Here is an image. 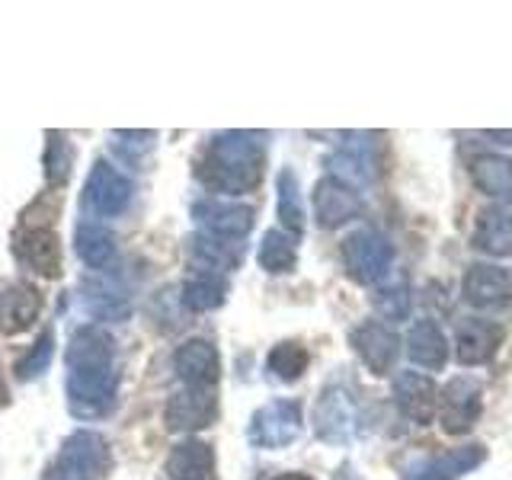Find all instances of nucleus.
<instances>
[{
	"mask_svg": "<svg viewBox=\"0 0 512 480\" xmlns=\"http://www.w3.org/2000/svg\"><path fill=\"white\" fill-rule=\"evenodd\" d=\"M112 336L103 327H80L68 352H64V365H68V407L77 420H96L106 416L116 404V349H112Z\"/></svg>",
	"mask_w": 512,
	"mask_h": 480,
	"instance_id": "f257e3e1",
	"label": "nucleus"
},
{
	"mask_svg": "<svg viewBox=\"0 0 512 480\" xmlns=\"http://www.w3.org/2000/svg\"><path fill=\"white\" fill-rule=\"evenodd\" d=\"M266 167L263 144L250 132H224L215 135L199 164V180L224 196H240L260 186Z\"/></svg>",
	"mask_w": 512,
	"mask_h": 480,
	"instance_id": "f03ea898",
	"label": "nucleus"
},
{
	"mask_svg": "<svg viewBox=\"0 0 512 480\" xmlns=\"http://www.w3.org/2000/svg\"><path fill=\"white\" fill-rule=\"evenodd\" d=\"M109 471V445L100 432L80 429L61 445L52 464V480H103Z\"/></svg>",
	"mask_w": 512,
	"mask_h": 480,
	"instance_id": "7ed1b4c3",
	"label": "nucleus"
},
{
	"mask_svg": "<svg viewBox=\"0 0 512 480\" xmlns=\"http://www.w3.org/2000/svg\"><path fill=\"white\" fill-rule=\"evenodd\" d=\"M343 263H346V272L352 279L362 282V285H372V282H381L384 276H388V269L394 263V247L378 231L362 228V231L346 237Z\"/></svg>",
	"mask_w": 512,
	"mask_h": 480,
	"instance_id": "20e7f679",
	"label": "nucleus"
},
{
	"mask_svg": "<svg viewBox=\"0 0 512 480\" xmlns=\"http://www.w3.org/2000/svg\"><path fill=\"white\" fill-rule=\"evenodd\" d=\"M301 436V404L298 400H272L250 420V442L256 448H285Z\"/></svg>",
	"mask_w": 512,
	"mask_h": 480,
	"instance_id": "39448f33",
	"label": "nucleus"
},
{
	"mask_svg": "<svg viewBox=\"0 0 512 480\" xmlns=\"http://www.w3.org/2000/svg\"><path fill=\"white\" fill-rule=\"evenodd\" d=\"M480 384L477 378H468V375H458L445 384L439 391V416H442V429L448 436H464V432H471V426L477 423L480 416Z\"/></svg>",
	"mask_w": 512,
	"mask_h": 480,
	"instance_id": "423d86ee",
	"label": "nucleus"
},
{
	"mask_svg": "<svg viewBox=\"0 0 512 480\" xmlns=\"http://www.w3.org/2000/svg\"><path fill=\"white\" fill-rule=\"evenodd\" d=\"M13 250L29 269H36L45 279H55L61 272V240L48 224L29 218L23 228L13 234Z\"/></svg>",
	"mask_w": 512,
	"mask_h": 480,
	"instance_id": "0eeeda50",
	"label": "nucleus"
},
{
	"mask_svg": "<svg viewBox=\"0 0 512 480\" xmlns=\"http://www.w3.org/2000/svg\"><path fill=\"white\" fill-rule=\"evenodd\" d=\"M356 423L359 413L352 404V394L343 388H327L320 394L317 407H314V432L317 439H324L330 445H343L356 436Z\"/></svg>",
	"mask_w": 512,
	"mask_h": 480,
	"instance_id": "6e6552de",
	"label": "nucleus"
},
{
	"mask_svg": "<svg viewBox=\"0 0 512 480\" xmlns=\"http://www.w3.org/2000/svg\"><path fill=\"white\" fill-rule=\"evenodd\" d=\"M132 202V183L125 176L106 164V160H96L90 176H87V189H84V205L96 215H119L125 212V205Z\"/></svg>",
	"mask_w": 512,
	"mask_h": 480,
	"instance_id": "1a4fd4ad",
	"label": "nucleus"
},
{
	"mask_svg": "<svg viewBox=\"0 0 512 480\" xmlns=\"http://www.w3.org/2000/svg\"><path fill=\"white\" fill-rule=\"evenodd\" d=\"M349 343H352V349L359 352V359L368 365V372H372V375H388L391 368L397 365L400 336L391 327L378 324V320H368V324L352 330Z\"/></svg>",
	"mask_w": 512,
	"mask_h": 480,
	"instance_id": "9d476101",
	"label": "nucleus"
},
{
	"mask_svg": "<svg viewBox=\"0 0 512 480\" xmlns=\"http://www.w3.org/2000/svg\"><path fill=\"white\" fill-rule=\"evenodd\" d=\"M192 218L202 224L205 234L224 240H244L253 228V208L221 199H202L192 205Z\"/></svg>",
	"mask_w": 512,
	"mask_h": 480,
	"instance_id": "9b49d317",
	"label": "nucleus"
},
{
	"mask_svg": "<svg viewBox=\"0 0 512 480\" xmlns=\"http://www.w3.org/2000/svg\"><path fill=\"white\" fill-rule=\"evenodd\" d=\"M218 416V400L212 388H186L167 400L164 420L173 432H196L212 426Z\"/></svg>",
	"mask_w": 512,
	"mask_h": 480,
	"instance_id": "f8f14e48",
	"label": "nucleus"
},
{
	"mask_svg": "<svg viewBox=\"0 0 512 480\" xmlns=\"http://www.w3.org/2000/svg\"><path fill=\"white\" fill-rule=\"evenodd\" d=\"M484 458H487L484 445L452 448V452H442V455L420 458V461L407 464L404 477H400V480H458L468 471H474Z\"/></svg>",
	"mask_w": 512,
	"mask_h": 480,
	"instance_id": "ddd939ff",
	"label": "nucleus"
},
{
	"mask_svg": "<svg viewBox=\"0 0 512 480\" xmlns=\"http://www.w3.org/2000/svg\"><path fill=\"white\" fill-rule=\"evenodd\" d=\"M362 212V202H359V192L333 180V176H324L317 186H314V215L320 228H340V224L359 218Z\"/></svg>",
	"mask_w": 512,
	"mask_h": 480,
	"instance_id": "4468645a",
	"label": "nucleus"
},
{
	"mask_svg": "<svg viewBox=\"0 0 512 480\" xmlns=\"http://www.w3.org/2000/svg\"><path fill=\"white\" fill-rule=\"evenodd\" d=\"M464 298L474 308H503L512 301V269L477 263L464 276Z\"/></svg>",
	"mask_w": 512,
	"mask_h": 480,
	"instance_id": "2eb2a0df",
	"label": "nucleus"
},
{
	"mask_svg": "<svg viewBox=\"0 0 512 480\" xmlns=\"http://www.w3.org/2000/svg\"><path fill=\"white\" fill-rule=\"evenodd\" d=\"M394 400L413 423H429L439 410V388L429 375L420 372H400L394 378Z\"/></svg>",
	"mask_w": 512,
	"mask_h": 480,
	"instance_id": "dca6fc26",
	"label": "nucleus"
},
{
	"mask_svg": "<svg viewBox=\"0 0 512 480\" xmlns=\"http://www.w3.org/2000/svg\"><path fill=\"white\" fill-rule=\"evenodd\" d=\"M176 375L186 381V388H212L221 375L218 349L208 340H186L173 356Z\"/></svg>",
	"mask_w": 512,
	"mask_h": 480,
	"instance_id": "f3484780",
	"label": "nucleus"
},
{
	"mask_svg": "<svg viewBox=\"0 0 512 480\" xmlns=\"http://www.w3.org/2000/svg\"><path fill=\"white\" fill-rule=\"evenodd\" d=\"M503 343V327L493 320H464L458 327L455 356L461 365H484L496 356Z\"/></svg>",
	"mask_w": 512,
	"mask_h": 480,
	"instance_id": "a211bd4d",
	"label": "nucleus"
},
{
	"mask_svg": "<svg viewBox=\"0 0 512 480\" xmlns=\"http://www.w3.org/2000/svg\"><path fill=\"white\" fill-rule=\"evenodd\" d=\"M42 311V295L26 282H16L0 292V333H23Z\"/></svg>",
	"mask_w": 512,
	"mask_h": 480,
	"instance_id": "6ab92c4d",
	"label": "nucleus"
},
{
	"mask_svg": "<svg viewBox=\"0 0 512 480\" xmlns=\"http://www.w3.org/2000/svg\"><path fill=\"white\" fill-rule=\"evenodd\" d=\"M170 480H218L215 474V452L208 442L186 439L167 458Z\"/></svg>",
	"mask_w": 512,
	"mask_h": 480,
	"instance_id": "aec40b11",
	"label": "nucleus"
},
{
	"mask_svg": "<svg viewBox=\"0 0 512 480\" xmlns=\"http://www.w3.org/2000/svg\"><path fill=\"white\" fill-rule=\"evenodd\" d=\"M471 180L484 196L512 202V160L503 154H480L471 164Z\"/></svg>",
	"mask_w": 512,
	"mask_h": 480,
	"instance_id": "412c9836",
	"label": "nucleus"
},
{
	"mask_svg": "<svg viewBox=\"0 0 512 480\" xmlns=\"http://www.w3.org/2000/svg\"><path fill=\"white\" fill-rule=\"evenodd\" d=\"M474 247L490 256H512V215L503 208H487L474 224Z\"/></svg>",
	"mask_w": 512,
	"mask_h": 480,
	"instance_id": "4be33fe9",
	"label": "nucleus"
},
{
	"mask_svg": "<svg viewBox=\"0 0 512 480\" xmlns=\"http://www.w3.org/2000/svg\"><path fill=\"white\" fill-rule=\"evenodd\" d=\"M407 352L416 365L429 368V372H439V368L448 362V340L439 330V324L420 320V324H416L407 336Z\"/></svg>",
	"mask_w": 512,
	"mask_h": 480,
	"instance_id": "5701e85b",
	"label": "nucleus"
},
{
	"mask_svg": "<svg viewBox=\"0 0 512 480\" xmlns=\"http://www.w3.org/2000/svg\"><path fill=\"white\" fill-rule=\"evenodd\" d=\"M224 295H228V279L212 269L192 272L183 285V304L189 311H215L224 304Z\"/></svg>",
	"mask_w": 512,
	"mask_h": 480,
	"instance_id": "b1692460",
	"label": "nucleus"
},
{
	"mask_svg": "<svg viewBox=\"0 0 512 480\" xmlns=\"http://www.w3.org/2000/svg\"><path fill=\"white\" fill-rule=\"evenodd\" d=\"M327 167H330L333 180H340V183H346L352 189L368 186V183H372V176H375L372 154H368L362 144H346V148H340L327 160Z\"/></svg>",
	"mask_w": 512,
	"mask_h": 480,
	"instance_id": "393cba45",
	"label": "nucleus"
},
{
	"mask_svg": "<svg viewBox=\"0 0 512 480\" xmlns=\"http://www.w3.org/2000/svg\"><path fill=\"white\" fill-rule=\"evenodd\" d=\"M192 256L205 266V269H231L240 263V256H244V244H237V240H224V237H212V234H199L192 237Z\"/></svg>",
	"mask_w": 512,
	"mask_h": 480,
	"instance_id": "a878e982",
	"label": "nucleus"
},
{
	"mask_svg": "<svg viewBox=\"0 0 512 480\" xmlns=\"http://www.w3.org/2000/svg\"><path fill=\"white\" fill-rule=\"evenodd\" d=\"M116 253V237H112L103 224L96 221H84L77 228V256L84 260L87 266H106Z\"/></svg>",
	"mask_w": 512,
	"mask_h": 480,
	"instance_id": "bb28decb",
	"label": "nucleus"
},
{
	"mask_svg": "<svg viewBox=\"0 0 512 480\" xmlns=\"http://www.w3.org/2000/svg\"><path fill=\"white\" fill-rule=\"evenodd\" d=\"M84 301H87V311L100 320H125L128 317V298L122 295V288L109 285V282H87Z\"/></svg>",
	"mask_w": 512,
	"mask_h": 480,
	"instance_id": "cd10ccee",
	"label": "nucleus"
},
{
	"mask_svg": "<svg viewBox=\"0 0 512 480\" xmlns=\"http://www.w3.org/2000/svg\"><path fill=\"white\" fill-rule=\"evenodd\" d=\"M256 260H260V266L266 272H292L295 260H298L295 237H288L285 231H266Z\"/></svg>",
	"mask_w": 512,
	"mask_h": 480,
	"instance_id": "c85d7f7f",
	"label": "nucleus"
},
{
	"mask_svg": "<svg viewBox=\"0 0 512 480\" xmlns=\"http://www.w3.org/2000/svg\"><path fill=\"white\" fill-rule=\"evenodd\" d=\"M279 218L292 234L304 231V205H301V189L298 176L292 170L279 173Z\"/></svg>",
	"mask_w": 512,
	"mask_h": 480,
	"instance_id": "c756f323",
	"label": "nucleus"
},
{
	"mask_svg": "<svg viewBox=\"0 0 512 480\" xmlns=\"http://www.w3.org/2000/svg\"><path fill=\"white\" fill-rule=\"evenodd\" d=\"M266 365L279 381H298L304 375V368H308V349L298 343H279L272 346Z\"/></svg>",
	"mask_w": 512,
	"mask_h": 480,
	"instance_id": "7c9ffc66",
	"label": "nucleus"
},
{
	"mask_svg": "<svg viewBox=\"0 0 512 480\" xmlns=\"http://www.w3.org/2000/svg\"><path fill=\"white\" fill-rule=\"evenodd\" d=\"M375 308L381 317H388V320H404L410 314V288H407V279L400 276V279H391V282H384L378 292H375Z\"/></svg>",
	"mask_w": 512,
	"mask_h": 480,
	"instance_id": "2f4dec72",
	"label": "nucleus"
},
{
	"mask_svg": "<svg viewBox=\"0 0 512 480\" xmlns=\"http://www.w3.org/2000/svg\"><path fill=\"white\" fill-rule=\"evenodd\" d=\"M71 164H74L71 141L64 135H48V148H45V176H48V183H52V186L68 183Z\"/></svg>",
	"mask_w": 512,
	"mask_h": 480,
	"instance_id": "473e14b6",
	"label": "nucleus"
},
{
	"mask_svg": "<svg viewBox=\"0 0 512 480\" xmlns=\"http://www.w3.org/2000/svg\"><path fill=\"white\" fill-rule=\"evenodd\" d=\"M52 359H55V336L52 333H42L39 340H36V346H32L26 356L16 362V375H20L23 381H29V378H39L42 372H48V365H52Z\"/></svg>",
	"mask_w": 512,
	"mask_h": 480,
	"instance_id": "72a5a7b5",
	"label": "nucleus"
},
{
	"mask_svg": "<svg viewBox=\"0 0 512 480\" xmlns=\"http://www.w3.org/2000/svg\"><path fill=\"white\" fill-rule=\"evenodd\" d=\"M276 480H311L308 474H282V477H276Z\"/></svg>",
	"mask_w": 512,
	"mask_h": 480,
	"instance_id": "f704fd0d",
	"label": "nucleus"
},
{
	"mask_svg": "<svg viewBox=\"0 0 512 480\" xmlns=\"http://www.w3.org/2000/svg\"><path fill=\"white\" fill-rule=\"evenodd\" d=\"M7 400V388H4V378H0V404Z\"/></svg>",
	"mask_w": 512,
	"mask_h": 480,
	"instance_id": "c9c22d12",
	"label": "nucleus"
}]
</instances>
